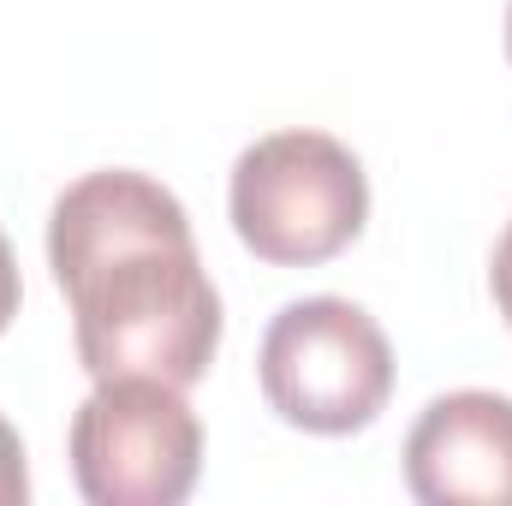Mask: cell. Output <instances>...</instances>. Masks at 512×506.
Here are the masks:
<instances>
[{"label": "cell", "mask_w": 512, "mask_h": 506, "mask_svg": "<svg viewBox=\"0 0 512 506\" xmlns=\"http://www.w3.org/2000/svg\"><path fill=\"white\" fill-rule=\"evenodd\" d=\"M48 268L72 304L90 381H191L221 346V292L197 256L185 203L131 167L72 179L48 215Z\"/></svg>", "instance_id": "6da1fadb"}, {"label": "cell", "mask_w": 512, "mask_h": 506, "mask_svg": "<svg viewBox=\"0 0 512 506\" xmlns=\"http://www.w3.org/2000/svg\"><path fill=\"white\" fill-rule=\"evenodd\" d=\"M233 233L274 268H316L370 221L364 161L328 131H268L233 161Z\"/></svg>", "instance_id": "7a4b0ae2"}, {"label": "cell", "mask_w": 512, "mask_h": 506, "mask_svg": "<svg viewBox=\"0 0 512 506\" xmlns=\"http://www.w3.org/2000/svg\"><path fill=\"white\" fill-rule=\"evenodd\" d=\"M256 376L280 423L310 435H352L387 411L393 346L352 298H292L262 334Z\"/></svg>", "instance_id": "3957f363"}, {"label": "cell", "mask_w": 512, "mask_h": 506, "mask_svg": "<svg viewBox=\"0 0 512 506\" xmlns=\"http://www.w3.org/2000/svg\"><path fill=\"white\" fill-rule=\"evenodd\" d=\"M66 453L90 506H179L203 471V423L173 381H96L72 411Z\"/></svg>", "instance_id": "277c9868"}, {"label": "cell", "mask_w": 512, "mask_h": 506, "mask_svg": "<svg viewBox=\"0 0 512 506\" xmlns=\"http://www.w3.org/2000/svg\"><path fill=\"white\" fill-rule=\"evenodd\" d=\"M405 489L423 506H512V399L459 387L405 435Z\"/></svg>", "instance_id": "5b68a950"}, {"label": "cell", "mask_w": 512, "mask_h": 506, "mask_svg": "<svg viewBox=\"0 0 512 506\" xmlns=\"http://www.w3.org/2000/svg\"><path fill=\"white\" fill-rule=\"evenodd\" d=\"M30 501V471H24V441L18 429L0 417V506H24Z\"/></svg>", "instance_id": "8992f818"}, {"label": "cell", "mask_w": 512, "mask_h": 506, "mask_svg": "<svg viewBox=\"0 0 512 506\" xmlns=\"http://www.w3.org/2000/svg\"><path fill=\"white\" fill-rule=\"evenodd\" d=\"M489 286H495V304H501V316H507V328H512V221H507V233H501V245H495Z\"/></svg>", "instance_id": "52a82bcc"}, {"label": "cell", "mask_w": 512, "mask_h": 506, "mask_svg": "<svg viewBox=\"0 0 512 506\" xmlns=\"http://www.w3.org/2000/svg\"><path fill=\"white\" fill-rule=\"evenodd\" d=\"M18 298H24V286H18V262H12L6 233H0V334H6L12 316H18Z\"/></svg>", "instance_id": "ba28073f"}, {"label": "cell", "mask_w": 512, "mask_h": 506, "mask_svg": "<svg viewBox=\"0 0 512 506\" xmlns=\"http://www.w3.org/2000/svg\"><path fill=\"white\" fill-rule=\"evenodd\" d=\"M507 60H512V6H507Z\"/></svg>", "instance_id": "9c48e42d"}]
</instances>
